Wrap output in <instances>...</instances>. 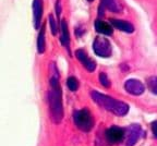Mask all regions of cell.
Wrapping results in <instances>:
<instances>
[{
    "instance_id": "6da1fadb",
    "label": "cell",
    "mask_w": 157,
    "mask_h": 146,
    "mask_svg": "<svg viewBox=\"0 0 157 146\" xmlns=\"http://www.w3.org/2000/svg\"><path fill=\"white\" fill-rule=\"evenodd\" d=\"M48 102L50 117L54 123H60L63 119V105H62V90L59 83L57 72L52 74L49 83Z\"/></svg>"
},
{
    "instance_id": "7a4b0ae2",
    "label": "cell",
    "mask_w": 157,
    "mask_h": 146,
    "mask_svg": "<svg viewBox=\"0 0 157 146\" xmlns=\"http://www.w3.org/2000/svg\"><path fill=\"white\" fill-rule=\"evenodd\" d=\"M92 99L97 104L98 106H101L107 111L111 112V113L116 114V116H125L129 111V105L120 100H117L115 98L110 97V96L104 95L101 93L97 92V90H93L91 93Z\"/></svg>"
},
{
    "instance_id": "3957f363",
    "label": "cell",
    "mask_w": 157,
    "mask_h": 146,
    "mask_svg": "<svg viewBox=\"0 0 157 146\" xmlns=\"http://www.w3.org/2000/svg\"><path fill=\"white\" fill-rule=\"evenodd\" d=\"M73 120L76 128L83 132H90L94 127V119L88 109H80L74 111Z\"/></svg>"
},
{
    "instance_id": "277c9868",
    "label": "cell",
    "mask_w": 157,
    "mask_h": 146,
    "mask_svg": "<svg viewBox=\"0 0 157 146\" xmlns=\"http://www.w3.org/2000/svg\"><path fill=\"white\" fill-rule=\"evenodd\" d=\"M93 50L97 56L101 58H108L111 56V52H113L110 41L104 36H97L94 39Z\"/></svg>"
},
{
    "instance_id": "5b68a950",
    "label": "cell",
    "mask_w": 157,
    "mask_h": 146,
    "mask_svg": "<svg viewBox=\"0 0 157 146\" xmlns=\"http://www.w3.org/2000/svg\"><path fill=\"white\" fill-rule=\"evenodd\" d=\"M124 135H125L124 130H123L122 128L116 127V125L108 128L105 132L106 141L110 144V145L118 144L119 142H121L123 140V137H124Z\"/></svg>"
},
{
    "instance_id": "8992f818",
    "label": "cell",
    "mask_w": 157,
    "mask_h": 146,
    "mask_svg": "<svg viewBox=\"0 0 157 146\" xmlns=\"http://www.w3.org/2000/svg\"><path fill=\"white\" fill-rule=\"evenodd\" d=\"M142 129L139 124H131L125 130V144L127 146H134L137 140L140 139Z\"/></svg>"
},
{
    "instance_id": "52a82bcc",
    "label": "cell",
    "mask_w": 157,
    "mask_h": 146,
    "mask_svg": "<svg viewBox=\"0 0 157 146\" xmlns=\"http://www.w3.org/2000/svg\"><path fill=\"white\" fill-rule=\"evenodd\" d=\"M124 88L127 93L133 96H140L142 95L145 90V86L141 81L136 79H130L124 83Z\"/></svg>"
},
{
    "instance_id": "ba28073f",
    "label": "cell",
    "mask_w": 157,
    "mask_h": 146,
    "mask_svg": "<svg viewBox=\"0 0 157 146\" xmlns=\"http://www.w3.org/2000/svg\"><path fill=\"white\" fill-rule=\"evenodd\" d=\"M75 56L78 58V60L82 63V66L88 71V72H93L96 68V63L93 59H91L87 56V54L85 52V50L83 49H78L75 51Z\"/></svg>"
},
{
    "instance_id": "9c48e42d",
    "label": "cell",
    "mask_w": 157,
    "mask_h": 146,
    "mask_svg": "<svg viewBox=\"0 0 157 146\" xmlns=\"http://www.w3.org/2000/svg\"><path fill=\"white\" fill-rule=\"evenodd\" d=\"M43 17V0H33V20L34 27L38 29L40 27Z\"/></svg>"
},
{
    "instance_id": "30bf717a",
    "label": "cell",
    "mask_w": 157,
    "mask_h": 146,
    "mask_svg": "<svg viewBox=\"0 0 157 146\" xmlns=\"http://www.w3.org/2000/svg\"><path fill=\"white\" fill-rule=\"evenodd\" d=\"M109 22L113 27H116L117 29L121 31L124 33H132L134 31V26L131 23H129L128 21L124 20H119V19H109Z\"/></svg>"
},
{
    "instance_id": "8fae6325",
    "label": "cell",
    "mask_w": 157,
    "mask_h": 146,
    "mask_svg": "<svg viewBox=\"0 0 157 146\" xmlns=\"http://www.w3.org/2000/svg\"><path fill=\"white\" fill-rule=\"evenodd\" d=\"M101 6L105 9L109 10L113 13H119L122 11V6H121L119 0H101Z\"/></svg>"
},
{
    "instance_id": "7c38bea8",
    "label": "cell",
    "mask_w": 157,
    "mask_h": 146,
    "mask_svg": "<svg viewBox=\"0 0 157 146\" xmlns=\"http://www.w3.org/2000/svg\"><path fill=\"white\" fill-rule=\"evenodd\" d=\"M95 29L96 32L101 33L105 36H109L113 34V27L110 24L104 22L101 20H96L95 21Z\"/></svg>"
},
{
    "instance_id": "4fadbf2b",
    "label": "cell",
    "mask_w": 157,
    "mask_h": 146,
    "mask_svg": "<svg viewBox=\"0 0 157 146\" xmlns=\"http://www.w3.org/2000/svg\"><path fill=\"white\" fill-rule=\"evenodd\" d=\"M60 41L61 44L66 47H69V43H70V35H69V29L68 24H67L66 20H61L60 23Z\"/></svg>"
},
{
    "instance_id": "5bb4252c",
    "label": "cell",
    "mask_w": 157,
    "mask_h": 146,
    "mask_svg": "<svg viewBox=\"0 0 157 146\" xmlns=\"http://www.w3.org/2000/svg\"><path fill=\"white\" fill-rule=\"evenodd\" d=\"M46 27L45 25H43L39 29L38 36H37V51L39 54H43L46 50Z\"/></svg>"
},
{
    "instance_id": "9a60e30c",
    "label": "cell",
    "mask_w": 157,
    "mask_h": 146,
    "mask_svg": "<svg viewBox=\"0 0 157 146\" xmlns=\"http://www.w3.org/2000/svg\"><path fill=\"white\" fill-rule=\"evenodd\" d=\"M67 86L71 92H75L78 88V81L74 76H69L67 79Z\"/></svg>"
},
{
    "instance_id": "2e32d148",
    "label": "cell",
    "mask_w": 157,
    "mask_h": 146,
    "mask_svg": "<svg viewBox=\"0 0 157 146\" xmlns=\"http://www.w3.org/2000/svg\"><path fill=\"white\" fill-rule=\"evenodd\" d=\"M147 87L153 94L157 95V76H151L147 79Z\"/></svg>"
},
{
    "instance_id": "e0dca14e",
    "label": "cell",
    "mask_w": 157,
    "mask_h": 146,
    "mask_svg": "<svg viewBox=\"0 0 157 146\" xmlns=\"http://www.w3.org/2000/svg\"><path fill=\"white\" fill-rule=\"evenodd\" d=\"M99 82H101V85H103L104 87H106V88H109V87H110V85H111L110 80H109L108 75L104 72L99 73Z\"/></svg>"
},
{
    "instance_id": "ac0fdd59",
    "label": "cell",
    "mask_w": 157,
    "mask_h": 146,
    "mask_svg": "<svg viewBox=\"0 0 157 146\" xmlns=\"http://www.w3.org/2000/svg\"><path fill=\"white\" fill-rule=\"evenodd\" d=\"M48 19H49V24H50V29H52V35H57L59 27H58V24H57L56 19H55L52 14H49Z\"/></svg>"
},
{
    "instance_id": "d6986e66",
    "label": "cell",
    "mask_w": 157,
    "mask_h": 146,
    "mask_svg": "<svg viewBox=\"0 0 157 146\" xmlns=\"http://www.w3.org/2000/svg\"><path fill=\"white\" fill-rule=\"evenodd\" d=\"M151 129H152V133L154 135V137L157 139V121H154L151 123Z\"/></svg>"
},
{
    "instance_id": "ffe728a7",
    "label": "cell",
    "mask_w": 157,
    "mask_h": 146,
    "mask_svg": "<svg viewBox=\"0 0 157 146\" xmlns=\"http://www.w3.org/2000/svg\"><path fill=\"white\" fill-rule=\"evenodd\" d=\"M61 11H62V9H61V3H60V0H57L56 1V14H57V17H60V14H61Z\"/></svg>"
},
{
    "instance_id": "44dd1931",
    "label": "cell",
    "mask_w": 157,
    "mask_h": 146,
    "mask_svg": "<svg viewBox=\"0 0 157 146\" xmlns=\"http://www.w3.org/2000/svg\"><path fill=\"white\" fill-rule=\"evenodd\" d=\"M87 1H90V2H92V1H94V0H87Z\"/></svg>"
}]
</instances>
